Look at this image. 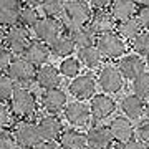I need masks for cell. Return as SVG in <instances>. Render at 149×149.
<instances>
[{
  "label": "cell",
  "mask_w": 149,
  "mask_h": 149,
  "mask_svg": "<svg viewBox=\"0 0 149 149\" xmlns=\"http://www.w3.org/2000/svg\"><path fill=\"white\" fill-rule=\"evenodd\" d=\"M66 35L78 30L83 25H90L93 18V8L86 0H66L63 15L60 17Z\"/></svg>",
  "instance_id": "1"
},
{
  "label": "cell",
  "mask_w": 149,
  "mask_h": 149,
  "mask_svg": "<svg viewBox=\"0 0 149 149\" xmlns=\"http://www.w3.org/2000/svg\"><path fill=\"white\" fill-rule=\"evenodd\" d=\"M15 134V139L22 149H35L43 143V138L40 134L37 123H32L28 119L17 123L15 128L12 129Z\"/></svg>",
  "instance_id": "2"
},
{
  "label": "cell",
  "mask_w": 149,
  "mask_h": 149,
  "mask_svg": "<svg viewBox=\"0 0 149 149\" xmlns=\"http://www.w3.org/2000/svg\"><path fill=\"white\" fill-rule=\"evenodd\" d=\"M30 42L32 40H30L28 28L23 25H18V23L8 27L5 33L2 35V45H5L13 55H23Z\"/></svg>",
  "instance_id": "3"
},
{
  "label": "cell",
  "mask_w": 149,
  "mask_h": 149,
  "mask_svg": "<svg viewBox=\"0 0 149 149\" xmlns=\"http://www.w3.org/2000/svg\"><path fill=\"white\" fill-rule=\"evenodd\" d=\"M37 71L38 68L33 63H30L23 56H18L13 60L7 73L17 85H20V88H28L33 81H37Z\"/></svg>",
  "instance_id": "4"
},
{
  "label": "cell",
  "mask_w": 149,
  "mask_h": 149,
  "mask_svg": "<svg viewBox=\"0 0 149 149\" xmlns=\"http://www.w3.org/2000/svg\"><path fill=\"white\" fill-rule=\"evenodd\" d=\"M10 106L13 109L17 118L22 119H30L37 113V98L27 88H18L15 95L12 96Z\"/></svg>",
  "instance_id": "5"
},
{
  "label": "cell",
  "mask_w": 149,
  "mask_h": 149,
  "mask_svg": "<svg viewBox=\"0 0 149 149\" xmlns=\"http://www.w3.org/2000/svg\"><path fill=\"white\" fill-rule=\"evenodd\" d=\"M96 47L101 52V55L104 58H119L126 53L128 50V45H126V40L116 32L111 33H104V35H100L98 40H96Z\"/></svg>",
  "instance_id": "6"
},
{
  "label": "cell",
  "mask_w": 149,
  "mask_h": 149,
  "mask_svg": "<svg viewBox=\"0 0 149 149\" xmlns=\"http://www.w3.org/2000/svg\"><path fill=\"white\" fill-rule=\"evenodd\" d=\"M65 32V27L61 23V18L56 17H42L38 23L33 27V33L37 40H42L45 43L55 42L58 37H61Z\"/></svg>",
  "instance_id": "7"
},
{
  "label": "cell",
  "mask_w": 149,
  "mask_h": 149,
  "mask_svg": "<svg viewBox=\"0 0 149 149\" xmlns=\"http://www.w3.org/2000/svg\"><path fill=\"white\" fill-rule=\"evenodd\" d=\"M98 85L106 95H114V93H119L124 86V76L118 66L104 65L98 73Z\"/></svg>",
  "instance_id": "8"
},
{
  "label": "cell",
  "mask_w": 149,
  "mask_h": 149,
  "mask_svg": "<svg viewBox=\"0 0 149 149\" xmlns=\"http://www.w3.org/2000/svg\"><path fill=\"white\" fill-rule=\"evenodd\" d=\"M96 86H100L98 85V78H95L90 73H83L70 81L68 90H70V95L74 96L76 100L85 101V100H90V98L95 96Z\"/></svg>",
  "instance_id": "9"
},
{
  "label": "cell",
  "mask_w": 149,
  "mask_h": 149,
  "mask_svg": "<svg viewBox=\"0 0 149 149\" xmlns=\"http://www.w3.org/2000/svg\"><path fill=\"white\" fill-rule=\"evenodd\" d=\"M65 118L66 121L71 124V126H76V128H85L90 124V121L93 119V114H91V106L86 104L85 101H76L70 103L68 106L65 108Z\"/></svg>",
  "instance_id": "10"
},
{
  "label": "cell",
  "mask_w": 149,
  "mask_h": 149,
  "mask_svg": "<svg viewBox=\"0 0 149 149\" xmlns=\"http://www.w3.org/2000/svg\"><path fill=\"white\" fill-rule=\"evenodd\" d=\"M42 108L48 114H56L65 111V108L68 106V96L63 90L60 88H53V90H45L42 98H40Z\"/></svg>",
  "instance_id": "11"
},
{
  "label": "cell",
  "mask_w": 149,
  "mask_h": 149,
  "mask_svg": "<svg viewBox=\"0 0 149 149\" xmlns=\"http://www.w3.org/2000/svg\"><path fill=\"white\" fill-rule=\"evenodd\" d=\"M109 133H111L113 139L118 144H126L129 141H133L134 134H136V128L131 123V119L126 116H116L109 123Z\"/></svg>",
  "instance_id": "12"
},
{
  "label": "cell",
  "mask_w": 149,
  "mask_h": 149,
  "mask_svg": "<svg viewBox=\"0 0 149 149\" xmlns=\"http://www.w3.org/2000/svg\"><path fill=\"white\" fill-rule=\"evenodd\" d=\"M118 68L121 70L124 80H136L139 74H143L148 71V65L143 60V56L138 53L134 55H124L119 63H118Z\"/></svg>",
  "instance_id": "13"
},
{
  "label": "cell",
  "mask_w": 149,
  "mask_h": 149,
  "mask_svg": "<svg viewBox=\"0 0 149 149\" xmlns=\"http://www.w3.org/2000/svg\"><path fill=\"white\" fill-rule=\"evenodd\" d=\"M91 114H93V119L96 123L98 121H103L113 114L116 111V101L113 100L109 95L103 93V95H95L91 98Z\"/></svg>",
  "instance_id": "14"
},
{
  "label": "cell",
  "mask_w": 149,
  "mask_h": 149,
  "mask_svg": "<svg viewBox=\"0 0 149 149\" xmlns=\"http://www.w3.org/2000/svg\"><path fill=\"white\" fill-rule=\"evenodd\" d=\"M43 141H58L63 134V123L56 114H47L37 121Z\"/></svg>",
  "instance_id": "15"
},
{
  "label": "cell",
  "mask_w": 149,
  "mask_h": 149,
  "mask_svg": "<svg viewBox=\"0 0 149 149\" xmlns=\"http://www.w3.org/2000/svg\"><path fill=\"white\" fill-rule=\"evenodd\" d=\"M22 56L28 60L30 63H33L35 66H43L52 56V50H50L48 43L42 42V40H32Z\"/></svg>",
  "instance_id": "16"
},
{
  "label": "cell",
  "mask_w": 149,
  "mask_h": 149,
  "mask_svg": "<svg viewBox=\"0 0 149 149\" xmlns=\"http://www.w3.org/2000/svg\"><path fill=\"white\" fill-rule=\"evenodd\" d=\"M86 139H88V148L90 149H109L113 144V136L109 133V128L96 124L91 126L86 133Z\"/></svg>",
  "instance_id": "17"
},
{
  "label": "cell",
  "mask_w": 149,
  "mask_h": 149,
  "mask_svg": "<svg viewBox=\"0 0 149 149\" xmlns=\"http://www.w3.org/2000/svg\"><path fill=\"white\" fill-rule=\"evenodd\" d=\"M22 2L23 0H0V23L2 27H12L20 22L22 13Z\"/></svg>",
  "instance_id": "18"
},
{
  "label": "cell",
  "mask_w": 149,
  "mask_h": 149,
  "mask_svg": "<svg viewBox=\"0 0 149 149\" xmlns=\"http://www.w3.org/2000/svg\"><path fill=\"white\" fill-rule=\"evenodd\" d=\"M90 27L93 28V32L100 37L104 33H111L116 32V18L113 17L111 12L108 10H98L93 13V18L90 22Z\"/></svg>",
  "instance_id": "19"
},
{
  "label": "cell",
  "mask_w": 149,
  "mask_h": 149,
  "mask_svg": "<svg viewBox=\"0 0 149 149\" xmlns=\"http://www.w3.org/2000/svg\"><path fill=\"white\" fill-rule=\"evenodd\" d=\"M37 83L38 86L45 90H53V88H60L61 83V73L60 70H56L52 65H43L37 71Z\"/></svg>",
  "instance_id": "20"
},
{
  "label": "cell",
  "mask_w": 149,
  "mask_h": 149,
  "mask_svg": "<svg viewBox=\"0 0 149 149\" xmlns=\"http://www.w3.org/2000/svg\"><path fill=\"white\" fill-rule=\"evenodd\" d=\"M119 108H121L123 114L129 119H139V118L144 114V109H146V103H143V98H139L138 95H126L124 98H121V103H119Z\"/></svg>",
  "instance_id": "21"
},
{
  "label": "cell",
  "mask_w": 149,
  "mask_h": 149,
  "mask_svg": "<svg viewBox=\"0 0 149 149\" xmlns=\"http://www.w3.org/2000/svg\"><path fill=\"white\" fill-rule=\"evenodd\" d=\"M60 146L63 149H85L88 148L86 133L76 131V129H66L58 139Z\"/></svg>",
  "instance_id": "22"
},
{
  "label": "cell",
  "mask_w": 149,
  "mask_h": 149,
  "mask_svg": "<svg viewBox=\"0 0 149 149\" xmlns=\"http://www.w3.org/2000/svg\"><path fill=\"white\" fill-rule=\"evenodd\" d=\"M113 17L116 18V22H126L129 18H134L136 13V0H113L111 10Z\"/></svg>",
  "instance_id": "23"
},
{
  "label": "cell",
  "mask_w": 149,
  "mask_h": 149,
  "mask_svg": "<svg viewBox=\"0 0 149 149\" xmlns=\"http://www.w3.org/2000/svg\"><path fill=\"white\" fill-rule=\"evenodd\" d=\"M50 45V50H52V55H55V56H60V58H68V56H71V53H73L74 50H76V45H74V42L71 40V37L70 35H61V37H58L55 42L48 43Z\"/></svg>",
  "instance_id": "24"
},
{
  "label": "cell",
  "mask_w": 149,
  "mask_h": 149,
  "mask_svg": "<svg viewBox=\"0 0 149 149\" xmlns=\"http://www.w3.org/2000/svg\"><path fill=\"white\" fill-rule=\"evenodd\" d=\"M76 56H78V60L81 61V65L86 66V68H98V66L101 65L103 58H104V56L101 55V52L98 50L96 45L80 48Z\"/></svg>",
  "instance_id": "25"
},
{
  "label": "cell",
  "mask_w": 149,
  "mask_h": 149,
  "mask_svg": "<svg viewBox=\"0 0 149 149\" xmlns=\"http://www.w3.org/2000/svg\"><path fill=\"white\" fill-rule=\"evenodd\" d=\"M71 40L74 42L76 48H85V47H91V45H96V40H98V35L93 32V28L90 25H83L78 30L70 33Z\"/></svg>",
  "instance_id": "26"
},
{
  "label": "cell",
  "mask_w": 149,
  "mask_h": 149,
  "mask_svg": "<svg viewBox=\"0 0 149 149\" xmlns=\"http://www.w3.org/2000/svg\"><path fill=\"white\" fill-rule=\"evenodd\" d=\"M143 30L144 28L141 25V22L138 20V17L136 18H129L126 22H119L116 27V33H119L124 40H131V42L138 37L139 33H143Z\"/></svg>",
  "instance_id": "27"
},
{
  "label": "cell",
  "mask_w": 149,
  "mask_h": 149,
  "mask_svg": "<svg viewBox=\"0 0 149 149\" xmlns=\"http://www.w3.org/2000/svg\"><path fill=\"white\" fill-rule=\"evenodd\" d=\"M60 73L61 76L65 78H76V76H80V71H81V61L78 60V56L74 58V56H68V58H63V61L60 63L58 66Z\"/></svg>",
  "instance_id": "28"
},
{
  "label": "cell",
  "mask_w": 149,
  "mask_h": 149,
  "mask_svg": "<svg viewBox=\"0 0 149 149\" xmlns=\"http://www.w3.org/2000/svg\"><path fill=\"white\" fill-rule=\"evenodd\" d=\"M65 5H66V0H45L43 5L40 7V10L45 17H60L63 15L65 12Z\"/></svg>",
  "instance_id": "29"
},
{
  "label": "cell",
  "mask_w": 149,
  "mask_h": 149,
  "mask_svg": "<svg viewBox=\"0 0 149 149\" xmlns=\"http://www.w3.org/2000/svg\"><path fill=\"white\" fill-rule=\"evenodd\" d=\"M42 17H40V12H38L37 7H30V5H23L22 8V13H20V25L27 28H32L38 23Z\"/></svg>",
  "instance_id": "30"
},
{
  "label": "cell",
  "mask_w": 149,
  "mask_h": 149,
  "mask_svg": "<svg viewBox=\"0 0 149 149\" xmlns=\"http://www.w3.org/2000/svg\"><path fill=\"white\" fill-rule=\"evenodd\" d=\"M15 113L12 109L10 103L7 101H0V124L2 129H13L15 128Z\"/></svg>",
  "instance_id": "31"
},
{
  "label": "cell",
  "mask_w": 149,
  "mask_h": 149,
  "mask_svg": "<svg viewBox=\"0 0 149 149\" xmlns=\"http://www.w3.org/2000/svg\"><path fill=\"white\" fill-rule=\"evenodd\" d=\"M15 85L17 83L8 76V73H2V76H0V100L2 101H10L12 100V96L18 90Z\"/></svg>",
  "instance_id": "32"
},
{
  "label": "cell",
  "mask_w": 149,
  "mask_h": 149,
  "mask_svg": "<svg viewBox=\"0 0 149 149\" xmlns=\"http://www.w3.org/2000/svg\"><path fill=\"white\" fill-rule=\"evenodd\" d=\"M133 91L134 95H138L139 98H148L149 100V71L139 74L136 80H133Z\"/></svg>",
  "instance_id": "33"
},
{
  "label": "cell",
  "mask_w": 149,
  "mask_h": 149,
  "mask_svg": "<svg viewBox=\"0 0 149 149\" xmlns=\"http://www.w3.org/2000/svg\"><path fill=\"white\" fill-rule=\"evenodd\" d=\"M131 43H133L134 52H136L138 55H141V56H146V58L149 56V32L139 33V35L134 38Z\"/></svg>",
  "instance_id": "34"
},
{
  "label": "cell",
  "mask_w": 149,
  "mask_h": 149,
  "mask_svg": "<svg viewBox=\"0 0 149 149\" xmlns=\"http://www.w3.org/2000/svg\"><path fill=\"white\" fill-rule=\"evenodd\" d=\"M0 149H22L15 139V134L12 129H2L0 136Z\"/></svg>",
  "instance_id": "35"
},
{
  "label": "cell",
  "mask_w": 149,
  "mask_h": 149,
  "mask_svg": "<svg viewBox=\"0 0 149 149\" xmlns=\"http://www.w3.org/2000/svg\"><path fill=\"white\" fill-rule=\"evenodd\" d=\"M13 53H12L10 50L5 47V45H2L0 48V70H2V73H7L8 68H10V65L13 63Z\"/></svg>",
  "instance_id": "36"
},
{
  "label": "cell",
  "mask_w": 149,
  "mask_h": 149,
  "mask_svg": "<svg viewBox=\"0 0 149 149\" xmlns=\"http://www.w3.org/2000/svg\"><path fill=\"white\" fill-rule=\"evenodd\" d=\"M136 138L149 146V118L138 123V126H136Z\"/></svg>",
  "instance_id": "37"
},
{
  "label": "cell",
  "mask_w": 149,
  "mask_h": 149,
  "mask_svg": "<svg viewBox=\"0 0 149 149\" xmlns=\"http://www.w3.org/2000/svg\"><path fill=\"white\" fill-rule=\"evenodd\" d=\"M138 20L141 22L144 30L149 32V5H143L138 10Z\"/></svg>",
  "instance_id": "38"
},
{
  "label": "cell",
  "mask_w": 149,
  "mask_h": 149,
  "mask_svg": "<svg viewBox=\"0 0 149 149\" xmlns=\"http://www.w3.org/2000/svg\"><path fill=\"white\" fill-rule=\"evenodd\" d=\"M88 2H90L91 8H93L95 12L106 10L108 7H111V3H113V0H88Z\"/></svg>",
  "instance_id": "39"
},
{
  "label": "cell",
  "mask_w": 149,
  "mask_h": 149,
  "mask_svg": "<svg viewBox=\"0 0 149 149\" xmlns=\"http://www.w3.org/2000/svg\"><path fill=\"white\" fill-rule=\"evenodd\" d=\"M121 149H149V146L143 141H139V139H133V141H129V143L123 144Z\"/></svg>",
  "instance_id": "40"
},
{
  "label": "cell",
  "mask_w": 149,
  "mask_h": 149,
  "mask_svg": "<svg viewBox=\"0 0 149 149\" xmlns=\"http://www.w3.org/2000/svg\"><path fill=\"white\" fill-rule=\"evenodd\" d=\"M35 149H63V148L60 146L58 141H43V143Z\"/></svg>",
  "instance_id": "41"
},
{
  "label": "cell",
  "mask_w": 149,
  "mask_h": 149,
  "mask_svg": "<svg viewBox=\"0 0 149 149\" xmlns=\"http://www.w3.org/2000/svg\"><path fill=\"white\" fill-rule=\"evenodd\" d=\"M43 2H45V0H23V3H25V5L37 7V8H40V7L43 5Z\"/></svg>",
  "instance_id": "42"
},
{
  "label": "cell",
  "mask_w": 149,
  "mask_h": 149,
  "mask_svg": "<svg viewBox=\"0 0 149 149\" xmlns=\"http://www.w3.org/2000/svg\"><path fill=\"white\" fill-rule=\"evenodd\" d=\"M144 114H146V118H149V100L146 101V109H144Z\"/></svg>",
  "instance_id": "43"
},
{
  "label": "cell",
  "mask_w": 149,
  "mask_h": 149,
  "mask_svg": "<svg viewBox=\"0 0 149 149\" xmlns=\"http://www.w3.org/2000/svg\"><path fill=\"white\" fill-rule=\"evenodd\" d=\"M136 3H141V5H149V0H136Z\"/></svg>",
  "instance_id": "44"
},
{
  "label": "cell",
  "mask_w": 149,
  "mask_h": 149,
  "mask_svg": "<svg viewBox=\"0 0 149 149\" xmlns=\"http://www.w3.org/2000/svg\"><path fill=\"white\" fill-rule=\"evenodd\" d=\"M146 65H148V70H149V56L146 58Z\"/></svg>",
  "instance_id": "45"
},
{
  "label": "cell",
  "mask_w": 149,
  "mask_h": 149,
  "mask_svg": "<svg viewBox=\"0 0 149 149\" xmlns=\"http://www.w3.org/2000/svg\"><path fill=\"white\" fill-rule=\"evenodd\" d=\"M109 149H116V148H109Z\"/></svg>",
  "instance_id": "46"
}]
</instances>
